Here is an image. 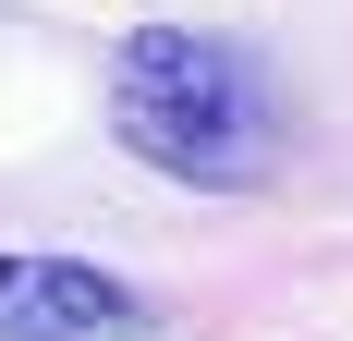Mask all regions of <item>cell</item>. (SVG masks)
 <instances>
[{
  "label": "cell",
  "instance_id": "obj_1",
  "mask_svg": "<svg viewBox=\"0 0 353 341\" xmlns=\"http://www.w3.org/2000/svg\"><path fill=\"white\" fill-rule=\"evenodd\" d=\"M110 122H122L134 159L171 170V183H256V170H268L256 61L232 37H195V25L122 37V61H110Z\"/></svg>",
  "mask_w": 353,
  "mask_h": 341
},
{
  "label": "cell",
  "instance_id": "obj_2",
  "mask_svg": "<svg viewBox=\"0 0 353 341\" xmlns=\"http://www.w3.org/2000/svg\"><path fill=\"white\" fill-rule=\"evenodd\" d=\"M0 341H146V305L85 256H0Z\"/></svg>",
  "mask_w": 353,
  "mask_h": 341
}]
</instances>
